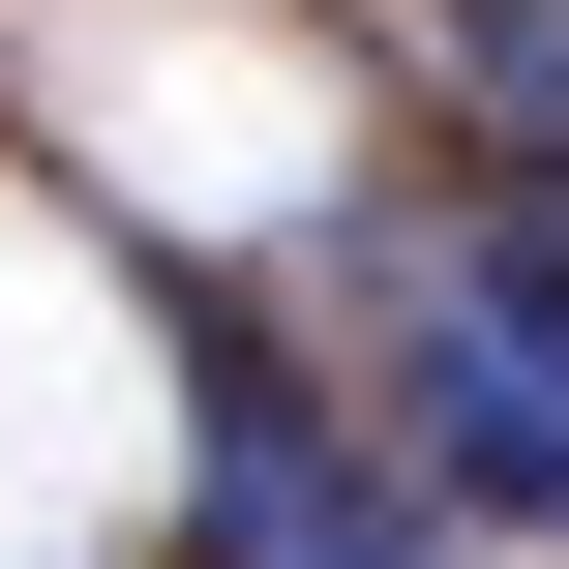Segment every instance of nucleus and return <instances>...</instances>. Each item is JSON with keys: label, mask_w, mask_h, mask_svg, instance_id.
<instances>
[{"label": "nucleus", "mask_w": 569, "mask_h": 569, "mask_svg": "<svg viewBox=\"0 0 569 569\" xmlns=\"http://www.w3.org/2000/svg\"><path fill=\"white\" fill-rule=\"evenodd\" d=\"M360 420L420 450V510L450 540H569V210L540 180H480V210H390L360 240Z\"/></svg>", "instance_id": "obj_1"}, {"label": "nucleus", "mask_w": 569, "mask_h": 569, "mask_svg": "<svg viewBox=\"0 0 569 569\" xmlns=\"http://www.w3.org/2000/svg\"><path fill=\"white\" fill-rule=\"evenodd\" d=\"M180 569H450V510H420V450H390L330 360L210 330V480H180Z\"/></svg>", "instance_id": "obj_2"}]
</instances>
